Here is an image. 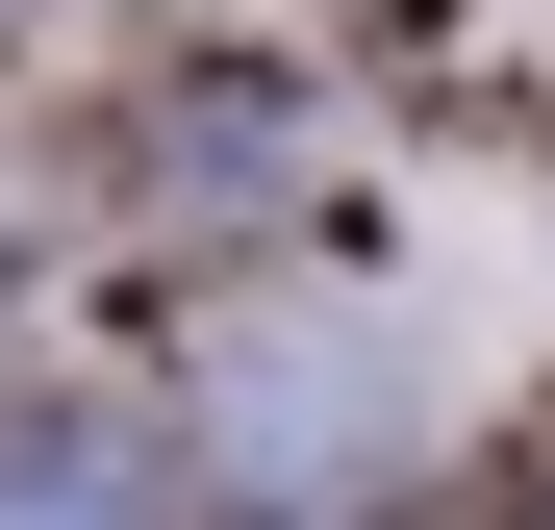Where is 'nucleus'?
Here are the masks:
<instances>
[{
  "label": "nucleus",
  "instance_id": "1",
  "mask_svg": "<svg viewBox=\"0 0 555 530\" xmlns=\"http://www.w3.org/2000/svg\"><path fill=\"white\" fill-rule=\"evenodd\" d=\"M0 530H127V455L102 429H26V455H0Z\"/></svg>",
  "mask_w": 555,
  "mask_h": 530
}]
</instances>
